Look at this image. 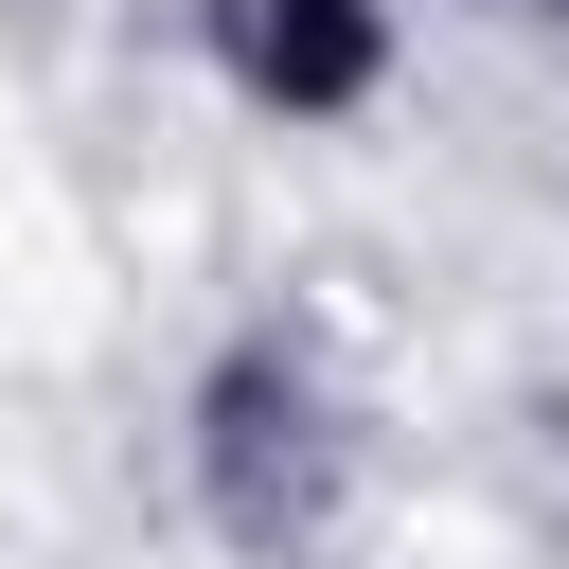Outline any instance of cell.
<instances>
[{
	"label": "cell",
	"mask_w": 569,
	"mask_h": 569,
	"mask_svg": "<svg viewBox=\"0 0 569 569\" xmlns=\"http://www.w3.org/2000/svg\"><path fill=\"white\" fill-rule=\"evenodd\" d=\"M338 498H356V427H338L320 356H302V338H231V356L196 373V516H213L249 569H302V551L338 533Z\"/></svg>",
	"instance_id": "6da1fadb"
},
{
	"label": "cell",
	"mask_w": 569,
	"mask_h": 569,
	"mask_svg": "<svg viewBox=\"0 0 569 569\" xmlns=\"http://www.w3.org/2000/svg\"><path fill=\"white\" fill-rule=\"evenodd\" d=\"M196 53L267 124H356L391 89V0H196Z\"/></svg>",
	"instance_id": "7a4b0ae2"
}]
</instances>
